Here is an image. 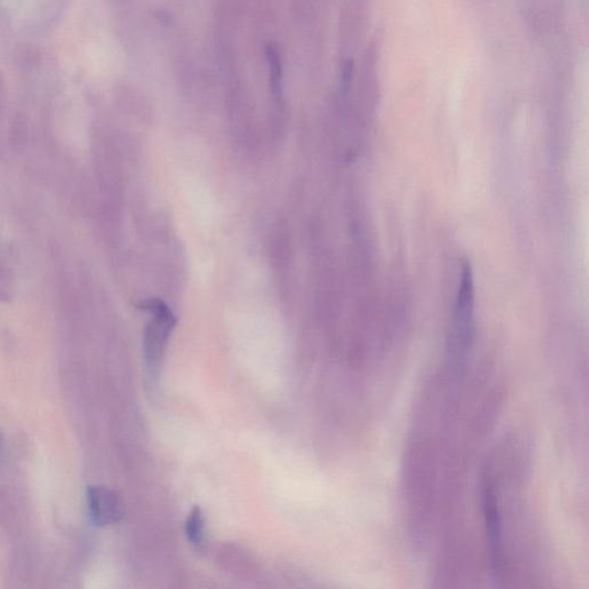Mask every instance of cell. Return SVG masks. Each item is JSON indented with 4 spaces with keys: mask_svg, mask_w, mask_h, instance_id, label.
I'll return each instance as SVG.
<instances>
[{
    "mask_svg": "<svg viewBox=\"0 0 589 589\" xmlns=\"http://www.w3.org/2000/svg\"><path fill=\"white\" fill-rule=\"evenodd\" d=\"M266 58L269 71L272 94L279 99L282 94V61L279 49L274 44H268L266 47Z\"/></svg>",
    "mask_w": 589,
    "mask_h": 589,
    "instance_id": "5b68a950",
    "label": "cell"
},
{
    "mask_svg": "<svg viewBox=\"0 0 589 589\" xmlns=\"http://www.w3.org/2000/svg\"><path fill=\"white\" fill-rule=\"evenodd\" d=\"M87 499L91 519L98 526L116 524L125 514L121 499L107 487H90Z\"/></svg>",
    "mask_w": 589,
    "mask_h": 589,
    "instance_id": "277c9868",
    "label": "cell"
},
{
    "mask_svg": "<svg viewBox=\"0 0 589 589\" xmlns=\"http://www.w3.org/2000/svg\"><path fill=\"white\" fill-rule=\"evenodd\" d=\"M482 504L492 569L496 577H502L505 571L502 519L499 514V499L496 495L495 486L490 475L483 478Z\"/></svg>",
    "mask_w": 589,
    "mask_h": 589,
    "instance_id": "7a4b0ae2",
    "label": "cell"
},
{
    "mask_svg": "<svg viewBox=\"0 0 589 589\" xmlns=\"http://www.w3.org/2000/svg\"><path fill=\"white\" fill-rule=\"evenodd\" d=\"M474 287L471 267L464 264L461 268L459 288L454 315L452 348L457 355H463L468 350L474 333Z\"/></svg>",
    "mask_w": 589,
    "mask_h": 589,
    "instance_id": "6da1fadb",
    "label": "cell"
},
{
    "mask_svg": "<svg viewBox=\"0 0 589 589\" xmlns=\"http://www.w3.org/2000/svg\"><path fill=\"white\" fill-rule=\"evenodd\" d=\"M186 535L195 547L203 546L205 540V521L203 512L196 506L191 510L186 521Z\"/></svg>",
    "mask_w": 589,
    "mask_h": 589,
    "instance_id": "8992f818",
    "label": "cell"
},
{
    "mask_svg": "<svg viewBox=\"0 0 589 589\" xmlns=\"http://www.w3.org/2000/svg\"><path fill=\"white\" fill-rule=\"evenodd\" d=\"M140 309L150 312L151 320L145 329L144 349L147 362L156 365L162 359L174 328V315L169 306L159 300H145L140 304Z\"/></svg>",
    "mask_w": 589,
    "mask_h": 589,
    "instance_id": "3957f363",
    "label": "cell"
}]
</instances>
